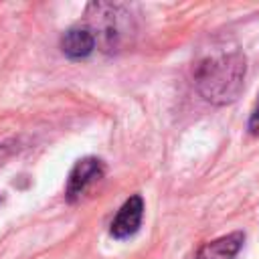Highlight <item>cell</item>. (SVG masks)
<instances>
[{
    "mask_svg": "<svg viewBox=\"0 0 259 259\" xmlns=\"http://www.w3.org/2000/svg\"><path fill=\"white\" fill-rule=\"evenodd\" d=\"M243 241H245V235L241 231H235L231 235H225V237L204 243L196 251L194 259H235Z\"/></svg>",
    "mask_w": 259,
    "mask_h": 259,
    "instance_id": "277c9868",
    "label": "cell"
},
{
    "mask_svg": "<svg viewBox=\"0 0 259 259\" xmlns=\"http://www.w3.org/2000/svg\"><path fill=\"white\" fill-rule=\"evenodd\" d=\"M249 132L253 136H259V97H257V103H255L251 117H249Z\"/></svg>",
    "mask_w": 259,
    "mask_h": 259,
    "instance_id": "8992f818",
    "label": "cell"
},
{
    "mask_svg": "<svg viewBox=\"0 0 259 259\" xmlns=\"http://www.w3.org/2000/svg\"><path fill=\"white\" fill-rule=\"evenodd\" d=\"M142 217H144V200L140 194H134L123 202V206L117 210L115 219L111 221V229H109L111 237L127 239L136 235L142 225Z\"/></svg>",
    "mask_w": 259,
    "mask_h": 259,
    "instance_id": "3957f363",
    "label": "cell"
},
{
    "mask_svg": "<svg viewBox=\"0 0 259 259\" xmlns=\"http://www.w3.org/2000/svg\"><path fill=\"white\" fill-rule=\"evenodd\" d=\"M95 49V34L89 28H69L61 38V51L69 59H85Z\"/></svg>",
    "mask_w": 259,
    "mask_h": 259,
    "instance_id": "5b68a950",
    "label": "cell"
},
{
    "mask_svg": "<svg viewBox=\"0 0 259 259\" xmlns=\"http://www.w3.org/2000/svg\"><path fill=\"white\" fill-rule=\"evenodd\" d=\"M247 73L245 55L239 49H221L204 55L194 65V83L210 103H231L243 91Z\"/></svg>",
    "mask_w": 259,
    "mask_h": 259,
    "instance_id": "6da1fadb",
    "label": "cell"
},
{
    "mask_svg": "<svg viewBox=\"0 0 259 259\" xmlns=\"http://www.w3.org/2000/svg\"><path fill=\"white\" fill-rule=\"evenodd\" d=\"M103 174H105V166H103V162L99 158L89 156V158L79 160L73 166V170L69 174V180H67V190H65L67 200L75 202L77 198H81V194L91 184H95Z\"/></svg>",
    "mask_w": 259,
    "mask_h": 259,
    "instance_id": "7a4b0ae2",
    "label": "cell"
}]
</instances>
